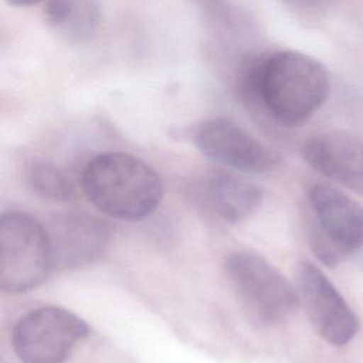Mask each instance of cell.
Segmentation results:
<instances>
[{
    "label": "cell",
    "mask_w": 363,
    "mask_h": 363,
    "mask_svg": "<svg viewBox=\"0 0 363 363\" xmlns=\"http://www.w3.org/2000/svg\"><path fill=\"white\" fill-rule=\"evenodd\" d=\"M305 162L318 173L363 194V139L345 132L309 138L302 146Z\"/></svg>",
    "instance_id": "cell-10"
},
{
    "label": "cell",
    "mask_w": 363,
    "mask_h": 363,
    "mask_svg": "<svg viewBox=\"0 0 363 363\" xmlns=\"http://www.w3.org/2000/svg\"><path fill=\"white\" fill-rule=\"evenodd\" d=\"M81 184L96 208L119 220L147 217L163 196L162 179L156 170L123 152L94 156L84 167Z\"/></svg>",
    "instance_id": "cell-1"
},
{
    "label": "cell",
    "mask_w": 363,
    "mask_h": 363,
    "mask_svg": "<svg viewBox=\"0 0 363 363\" xmlns=\"http://www.w3.org/2000/svg\"><path fill=\"white\" fill-rule=\"evenodd\" d=\"M52 268L47 228L26 213L0 218V288L20 294L38 286Z\"/></svg>",
    "instance_id": "cell-4"
},
{
    "label": "cell",
    "mask_w": 363,
    "mask_h": 363,
    "mask_svg": "<svg viewBox=\"0 0 363 363\" xmlns=\"http://www.w3.org/2000/svg\"><path fill=\"white\" fill-rule=\"evenodd\" d=\"M308 241L328 267L363 255V207L342 190L316 183L308 194Z\"/></svg>",
    "instance_id": "cell-3"
},
{
    "label": "cell",
    "mask_w": 363,
    "mask_h": 363,
    "mask_svg": "<svg viewBox=\"0 0 363 363\" xmlns=\"http://www.w3.org/2000/svg\"><path fill=\"white\" fill-rule=\"evenodd\" d=\"M299 299L318 335L332 346L347 345L357 333L359 320L326 275L312 262L296 269Z\"/></svg>",
    "instance_id": "cell-7"
},
{
    "label": "cell",
    "mask_w": 363,
    "mask_h": 363,
    "mask_svg": "<svg viewBox=\"0 0 363 363\" xmlns=\"http://www.w3.org/2000/svg\"><path fill=\"white\" fill-rule=\"evenodd\" d=\"M11 6H17V7H27V6H33L37 4L43 0H7Z\"/></svg>",
    "instance_id": "cell-15"
},
{
    "label": "cell",
    "mask_w": 363,
    "mask_h": 363,
    "mask_svg": "<svg viewBox=\"0 0 363 363\" xmlns=\"http://www.w3.org/2000/svg\"><path fill=\"white\" fill-rule=\"evenodd\" d=\"M329 89V74L318 60L292 50L274 51L265 64L261 109L281 125L296 126L323 105Z\"/></svg>",
    "instance_id": "cell-2"
},
{
    "label": "cell",
    "mask_w": 363,
    "mask_h": 363,
    "mask_svg": "<svg viewBox=\"0 0 363 363\" xmlns=\"http://www.w3.org/2000/svg\"><path fill=\"white\" fill-rule=\"evenodd\" d=\"M45 228L57 269H78L95 262L109 242V227L84 213L57 216Z\"/></svg>",
    "instance_id": "cell-9"
},
{
    "label": "cell",
    "mask_w": 363,
    "mask_h": 363,
    "mask_svg": "<svg viewBox=\"0 0 363 363\" xmlns=\"http://www.w3.org/2000/svg\"><path fill=\"white\" fill-rule=\"evenodd\" d=\"M89 328L74 312L41 306L21 316L11 333V345L21 363H64Z\"/></svg>",
    "instance_id": "cell-6"
},
{
    "label": "cell",
    "mask_w": 363,
    "mask_h": 363,
    "mask_svg": "<svg viewBox=\"0 0 363 363\" xmlns=\"http://www.w3.org/2000/svg\"><path fill=\"white\" fill-rule=\"evenodd\" d=\"M224 269L237 296L258 320L279 323L296 311L298 291L264 257L235 251L225 258Z\"/></svg>",
    "instance_id": "cell-5"
},
{
    "label": "cell",
    "mask_w": 363,
    "mask_h": 363,
    "mask_svg": "<svg viewBox=\"0 0 363 363\" xmlns=\"http://www.w3.org/2000/svg\"><path fill=\"white\" fill-rule=\"evenodd\" d=\"M268 54L267 51L251 54L241 61L237 69L235 91L240 101L250 108L261 109L262 79Z\"/></svg>",
    "instance_id": "cell-14"
},
{
    "label": "cell",
    "mask_w": 363,
    "mask_h": 363,
    "mask_svg": "<svg viewBox=\"0 0 363 363\" xmlns=\"http://www.w3.org/2000/svg\"><path fill=\"white\" fill-rule=\"evenodd\" d=\"M193 139L204 156L244 173H268L279 163L275 152L230 119L203 122Z\"/></svg>",
    "instance_id": "cell-8"
},
{
    "label": "cell",
    "mask_w": 363,
    "mask_h": 363,
    "mask_svg": "<svg viewBox=\"0 0 363 363\" xmlns=\"http://www.w3.org/2000/svg\"><path fill=\"white\" fill-rule=\"evenodd\" d=\"M194 191L204 207L228 223L247 218L262 200V191L257 184L221 170L206 173L196 182Z\"/></svg>",
    "instance_id": "cell-11"
},
{
    "label": "cell",
    "mask_w": 363,
    "mask_h": 363,
    "mask_svg": "<svg viewBox=\"0 0 363 363\" xmlns=\"http://www.w3.org/2000/svg\"><path fill=\"white\" fill-rule=\"evenodd\" d=\"M44 17L48 27L64 41L89 40L101 20L99 0H47Z\"/></svg>",
    "instance_id": "cell-12"
},
{
    "label": "cell",
    "mask_w": 363,
    "mask_h": 363,
    "mask_svg": "<svg viewBox=\"0 0 363 363\" xmlns=\"http://www.w3.org/2000/svg\"><path fill=\"white\" fill-rule=\"evenodd\" d=\"M26 182L31 191L52 201H67L74 196L69 177L54 163L34 160L26 172Z\"/></svg>",
    "instance_id": "cell-13"
}]
</instances>
